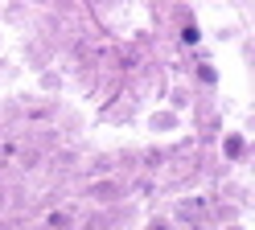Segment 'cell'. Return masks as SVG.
Listing matches in <instances>:
<instances>
[{
	"label": "cell",
	"instance_id": "obj_1",
	"mask_svg": "<svg viewBox=\"0 0 255 230\" xmlns=\"http://www.w3.org/2000/svg\"><path fill=\"white\" fill-rule=\"evenodd\" d=\"M181 41H185V45H198V41H202V29H198L194 21H189V25H181Z\"/></svg>",
	"mask_w": 255,
	"mask_h": 230
}]
</instances>
